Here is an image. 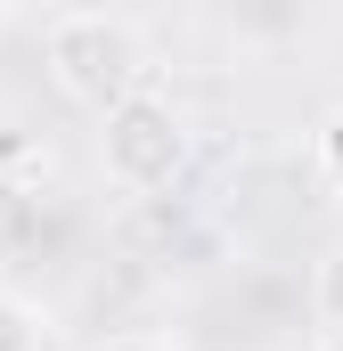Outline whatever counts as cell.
<instances>
[{
  "mask_svg": "<svg viewBox=\"0 0 343 351\" xmlns=\"http://www.w3.org/2000/svg\"><path fill=\"white\" fill-rule=\"evenodd\" d=\"M311 164H319V180L343 196V106L319 114V131H311Z\"/></svg>",
  "mask_w": 343,
  "mask_h": 351,
  "instance_id": "obj_6",
  "label": "cell"
},
{
  "mask_svg": "<svg viewBox=\"0 0 343 351\" xmlns=\"http://www.w3.org/2000/svg\"><path fill=\"white\" fill-rule=\"evenodd\" d=\"M98 164L131 196L172 188V180L188 172V123H180V106L156 98V90H131L123 106H106L98 114Z\"/></svg>",
  "mask_w": 343,
  "mask_h": 351,
  "instance_id": "obj_2",
  "label": "cell"
},
{
  "mask_svg": "<svg viewBox=\"0 0 343 351\" xmlns=\"http://www.w3.org/2000/svg\"><path fill=\"white\" fill-rule=\"evenodd\" d=\"M311 319H319V335H343V237L311 269Z\"/></svg>",
  "mask_w": 343,
  "mask_h": 351,
  "instance_id": "obj_5",
  "label": "cell"
},
{
  "mask_svg": "<svg viewBox=\"0 0 343 351\" xmlns=\"http://www.w3.org/2000/svg\"><path fill=\"white\" fill-rule=\"evenodd\" d=\"M98 351H180V343H164V335H106Z\"/></svg>",
  "mask_w": 343,
  "mask_h": 351,
  "instance_id": "obj_7",
  "label": "cell"
},
{
  "mask_svg": "<svg viewBox=\"0 0 343 351\" xmlns=\"http://www.w3.org/2000/svg\"><path fill=\"white\" fill-rule=\"evenodd\" d=\"M33 237H41V196H33L25 180L0 172V278L33 254Z\"/></svg>",
  "mask_w": 343,
  "mask_h": 351,
  "instance_id": "obj_3",
  "label": "cell"
},
{
  "mask_svg": "<svg viewBox=\"0 0 343 351\" xmlns=\"http://www.w3.org/2000/svg\"><path fill=\"white\" fill-rule=\"evenodd\" d=\"M311 351H343V335H319V343H311Z\"/></svg>",
  "mask_w": 343,
  "mask_h": 351,
  "instance_id": "obj_8",
  "label": "cell"
},
{
  "mask_svg": "<svg viewBox=\"0 0 343 351\" xmlns=\"http://www.w3.org/2000/svg\"><path fill=\"white\" fill-rule=\"evenodd\" d=\"M0 351H49V311L0 286Z\"/></svg>",
  "mask_w": 343,
  "mask_h": 351,
  "instance_id": "obj_4",
  "label": "cell"
},
{
  "mask_svg": "<svg viewBox=\"0 0 343 351\" xmlns=\"http://www.w3.org/2000/svg\"><path fill=\"white\" fill-rule=\"evenodd\" d=\"M41 66H49V90L82 114H106L123 106L131 90H147V49L123 16L106 8H66L49 33H41Z\"/></svg>",
  "mask_w": 343,
  "mask_h": 351,
  "instance_id": "obj_1",
  "label": "cell"
}]
</instances>
